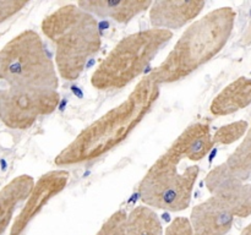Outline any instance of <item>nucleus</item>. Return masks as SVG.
Wrapping results in <instances>:
<instances>
[{
  "instance_id": "obj_1",
  "label": "nucleus",
  "mask_w": 251,
  "mask_h": 235,
  "mask_svg": "<svg viewBox=\"0 0 251 235\" xmlns=\"http://www.w3.org/2000/svg\"><path fill=\"white\" fill-rule=\"evenodd\" d=\"M161 94V86L145 76L127 98L86 126L56 154L54 163L70 166L88 163L122 144L149 115Z\"/></svg>"
},
{
  "instance_id": "obj_2",
  "label": "nucleus",
  "mask_w": 251,
  "mask_h": 235,
  "mask_svg": "<svg viewBox=\"0 0 251 235\" xmlns=\"http://www.w3.org/2000/svg\"><path fill=\"white\" fill-rule=\"evenodd\" d=\"M237 12L230 6L211 10L183 32L173 49L150 75L159 86L189 77L212 60L229 41Z\"/></svg>"
},
{
  "instance_id": "obj_3",
  "label": "nucleus",
  "mask_w": 251,
  "mask_h": 235,
  "mask_svg": "<svg viewBox=\"0 0 251 235\" xmlns=\"http://www.w3.org/2000/svg\"><path fill=\"white\" fill-rule=\"evenodd\" d=\"M41 28L55 47L56 70L66 81L77 80L87 61L102 47L97 20L77 4H65L54 10L44 17Z\"/></svg>"
},
{
  "instance_id": "obj_4",
  "label": "nucleus",
  "mask_w": 251,
  "mask_h": 235,
  "mask_svg": "<svg viewBox=\"0 0 251 235\" xmlns=\"http://www.w3.org/2000/svg\"><path fill=\"white\" fill-rule=\"evenodd\" d=\"M173 38L167 29H141L124 37L98 64L91 76V85L98 91L127 87L145 72L159 51Z\"/></svg>"
},
{
  "instance_id": "obj_5",
  "label": "nucleus",
  "mask_w": 251,
  "mask_h": 235,
  "mask_svg": "<svg viewBox=\"0 0 251 235\" xmlns=\"http://www.w3.org/2000/svg\"><path fill=\"white\" fill-rule=\"evenodd\" d=\"M0 81L11 87L58 91L55 61L36 31L20 32L0 49Z\"/></svg>"
},
{
  "instance_id": "obj_6",
  "label": "nucleus",
  "mask_w": 251,
  "mask_h": 235,
  "mask_svg": "<svg viewBox=\"0 0 251 235\" xmlns=\"http://www.w3.org/2000/svg\"><path fill=\"white\" fill-rule=\"evenodd\" d=\"M183 161L186 159L169 146L150 166L139 185L145 206L168 212H181L190 206L200 168L191 164L180 169Z\"/></svg>"
},
{
  "instance_id": "obj_7",
  "label": "nucleus",
  "mask_w": 251,
  "mask_h": 235,
  "mask_svg": "<svg viewBox=\"0 0 251 235\" xmlns=\"http://www.w3.org/2000/svg\"><path fill=\"white\" fill-rule=\"evenodd\" d=\"M60 102L58 91L47 88H0V121L14 130H27L42 117L55 112Z\"/></svg>"
},
{
  "instance_id": "obj_8",
  "label": "nucleus",
  "mask_w": 251,
  "mask_h": 235,
  "mask_svg": "<svg viewBox=\"0 0 251 235\" xmlns=\"http://www.w3.org/2000/svg\"><path fill=\"white\" fill-rule=\"evenodd\" d=\"M205 184L210 195L220 198L234 217H250L251 179L239 178L222 163L208 171Z\"/></svg>"
},
{
  "instance_id": "obj_9",
  "label": "nucleus",
  "mask_w": 251,
  "mask_h": 235,
  "mask_svg": "<svg viewBox=\"0 0 251 235\" xmlns=\"http://www.w3.org/2000/svg\"><path fill=\"white\" fill-rule=\"evenodd\" d=\"M69 179L70 173L65 169H55L43 174L34 183L31 193L12 222L9 235H24L29 223L41 213L49 201L66 188Z\"/></svg>"
},
{
  "instance_id": "obj_10",
  "label": "nucleus",
  "mask_w": 251,
  "mask_h": 235,
  "mask_svg": "<svg viewBox=\"0 0 251 235\" xmlns=\"http://www.w3.org/2000/svg\"><path fill=\"white\" fill-rule=\"evenodd\" d=\"M205 6V1L198 0H159L152 2L150 7V22L152 28L173 32L193 24Z\"/></svg>"
},
{
  "instance_id": "obj_11",
  "label": "nucleus",
  "mask_w": 251,
  "mask_h": 235,
  "mask_svg": "<svg viewBox=\"0 0 251 235\" xmlns=\"http://www.w3.org/2000/svg\"><path fill=\"white\" fill-rule=\"evenodd\" d=\"M189 219L195 235H227L232 230L235 217L220 198L210 196L194 206Z\"/></svg>"
},
{
  "instance_id": "obj_12",
  "label": "nucleus",
  "mask_w": 251,
  "mask_h": 235,
  "mask_svg": "<svg viewBox=\"0 0 251 235\" xmlns=\"http://www.w3.org/2000/svg\"><path fill=\"white\" fill-rule=\"evenodd\" d=\"M78 6L93 16L102 19H112L118 24H129L140 14L150 10L152 1L150 0H82Z\"/></svg>"
},
{
  "instance_id": "obj_13",
  "label": "nucleus",
  "mask_w": 251,
  "mask_h": 235,
  "mask_svg": "<svg viewBox=\"0 0 251 235\" xmlns=\"http://www.w3.org/2000/svg\"><path fill=\"white\" fill-rule=\"evenodd\" d=\"M215 146L207 122H194L181 131L171 147L189 162H200Z\"/></svg>"
},
{
  "instance_id": "obj_14",
  "label": "nucleus",
  "mask_w": 251,
  "mask_h": 235,
  "mask_svg": "<svg viewBox=\"0 0 251 235\" xmlns=\"http://www.w3.org/2000/svg\"><path fill=\"white\" fill-rule=\"evenodd\" d=\"M34 183L31 175L22 174L10 180L0 190V235L4 234L11 224L19 205L27 200Z\"/></svg>"
},
{
  "instance_id": "obj_15",
  "label": "nucleus",
  "mask_w": 251,
  "mask_h": 235,
  "mask_svg": "<svg viewBox=\"0 0 251 235\" xmlns=\"http://www.w3.org/2000/svg\"><path fill=\"white\" fill-rule=\"evenodd\" d=\"M251 104V78L238 77L226 86L211 102L210 112L215 117L234 114Z\"/></svg>"
},
{
  "instance_id": "obj_16",
  "label": "nucleus",
  "mask_w": 251,
  "mask_h": 235,
  "mask_svg": "<svg viewBox=\"0 0 251 235\" xmlns=\"http://www.w3.org/2000/svg\"><path fill=\"white\" fill-rule=\"evenodd\" d=\"M126 235H164L162 222L153 208L137 206L127 213Z\"/></svg>"
},
{
  "instance_id": "obj_17",
  "label": "nucleus",
  "mask_w": 251,
  "mask_h": 235,
  "mask_svg": "<svg viewBox=\"0 0 251 235\" xmlns=\"http://www.w3.org/2000/svg\"><path fill=\"white\" fill-rule=\"evenodd\" d=\"M227 168L239 178L250 180L251 179V122L247 135L239 146L228 156L225 162Z\"/></svg>"
},
{
  "instance_id": "obj_18",
  "label": "nucleus",
  "mask_w": 251,
  "mask_h": 235,
  "mask_svg": "<svg viewBox=\"0 0 251 235\" xmlns=\"http://www.w3.org/2000/svg\"><path fill=\"white\" fill-rule=\"evenodd\" d=\"M249 126L250 125L247 120H238V121L223 125L212 135L213 143L228 146V144L240 141L247 135Z\"/></svg>"
},
{
  "instance_id": "obj_19",
  "label": "nucleus",
  "mask_w": 251,
  "mask_h": 235,
  "mask_svg": "<svg viewBox=\"0 0 251 235\" xmlns=\"http://www.w3.org/2000/svg\"><path fill=\"white\" fill-rule=\"evenodd\" d=\"M127 213L124 210H118L100 225L95 235H126L125 225H126Z\"/></svg>"
},
{
  "instance_id": "obj_20",
  "label": "nucleus",
  "mask_w": 251,
  "mask_h": 235,
  "mask_svg": "<svg viewBox=\"0 0 251 235\" xmlns=\"http://www.w3.org/2000/svg\"><path fill=\"white\" fill-rule=\"evenodd\" d=\"M164 235H195L189 218L176 217L164 230Z\"/></svg>"
},
{
  "instance_id": "obj_21",
  "label": "nucleus",
  "mask_w": 251,
  "mask_h": 235,
  "mask_svg": "<svg viewBox=\"0 0 251 235\" xmlns=\"http://www.w3.org/2000/svg\"><path fill=\"white\" fill-rule=\"evenodd\" d=\"M28 4L27 1H9V0H0V24L5 22L16 15L17 12L21 11L26 5Z\"/></svg>"
},
{
  "instance_id": "obj_22",
  "label": "nucleus",
  "mask_w": 251,
  "mask_h": 235,
  "mask_svg": "<svg viewBox=\"0 0 251 235\" xmlns=\"http://www.w3.org/2000/svg\"><path fill=\"white\" fill-rule=\"evenodd\" d=\"M239 235H251V223H250V224H248L247 227H245L244 229L240 232Z\"/></svg>"
}]
</instances>
